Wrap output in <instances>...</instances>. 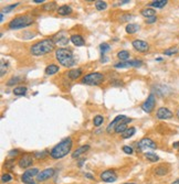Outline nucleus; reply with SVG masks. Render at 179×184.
Masks as SVG:
<instances>
[{
  "instance_id": "1",
  "label": "nucleus",
  "mask_w": 179,
  "mask_h": 184,
  "mask_svg": "<svg viewBox=\"0 0 179 184\" xmlns=\"http://www.w3.org/2000/svg\"><path fill=\"white\" fill-rule=\"evenodd\" d=\"M73 145V140L71 137H66V138L62 139L58 145H56L50 151V157L52 159H62L65 157L68 153L71 152Z\"/></svg>"
},
{
  "instance_id": "2",
  "label": "nucleus",
  "mask_w": 179,
  "mask_h": 184,
  "mask_svg": "<svg viewBox=\"0 0 179 184\" xmlns=\"http://www.w3.org/2000/svg\"><path fill=\"white\" fill-rule=\"evenodd\" d=\"M56 48V43L52 39H44L36 42L30 48V53L33 56H42L52 52Z\"/></svg>"
},
{
  "instance_id": "3",
  "label": "nucleus",
  "mask_w": 179,
  "mask_h": 184,
  "mask_svg": "<svg viewBox=\"0 0 179 184\" xmlns=\"http://www.w3.org/2000/svg\"><path fill=\"white\" fill-rule=\"evenodd\" d=\"M56 58L64 67H72L75 64V58L72 51L65 48H59L56 51Z\"/></svg>"
},
{
  "instance_id": "4",
  "label": "nucleus",
  "mask_w": 179,
  "mask_h": 184,
  "mask_svg": "<svg viewBox=\"0 0 179 184\" xmlns=\"http://www.w3.org/2000/svg\"><path fill=\"white\" fill-rule=\"evenodd\" d=\"M34 23V19L28 15H21L13 18L11 21L8 23V28L10 30H19L24 29V28L30 27L31 24Z\"/></svg>"
},
{
  "instance_id": "5",
  "label": "nucleus",
  "mask_w": 179,
  "mask_h": 184,
  "mask_svg": "<svg viewBox=\"0 0 179 184\" xmlns=\"http://www.w3.org/2000/svg\"><path fill=\"white\" fill-rule=\"evenodd\" d=\"M105 77L104 75L99 72H93V73H89L84 77L81 80V82L85 85H91V86H97V85H101L102 83L104 82Z\"/></svg>"
},
{
  "instance_id": "6",
  "label": "nucleus",
  "mask_w": 179,
  "mask_h": 184,
  "mask_svg": "<svg viewBox=\"0 0 179 184\" xmlns=\"http://www.w3.org/2000/svg\"><path fill=\"white\" fill-rule=\"evenodd\" d=\"M39 173L40 172L38 168H31V169L26 170L21 177V181L23 182L24 184H36V182H34L33 177H36Z\"/></svg>"
},
{
  "instance_id": "7",
  "label": "nucleus",
  "mask_w": 179,
  "mask_h": 184,
  "mask_svg": "<svg viewBox=\"0 0 179 184\" xmlns=\"http://www.w3.org/2000/svg\"><path fill=\"white\" fill-rule=\"evenodd\" d=\"M147 149H157V145L154 140L150 138H143L137 142V150L138 151H145Z\"/></svg>"
},
{
  "instance_id": "8",
  "label": "nucleus",
  "mask_w": 179,
  "mask_h": 184,
  "mask_svg": "<svg viewBox=\"0 0 179 184\" xmlns=\"http://www.w3.org/2000/svg\"><path fill=\"white\" fill-rule=\"evenodd\" d=\"M156 106V96L154 94H149V96L147 97V99L142 104V109L144 112L147 113V114H150V113L154 110Z\"/></svg>"
},
{
  "instance_id": "9",
  "label": "nucleus",
  "mask_w": 179,
  "mask_h": 184,
  "mask_svg": "<svg viewBox=\"0 0 179 184\" xmlns=\"http://www.w3.org/2000/svg\"><path fill=\"white\" fill-rule=\"evenodd\" d=\"M117 173L114 170H106L99 174V179L105 183H114L117 180Z\"/></svg>"
},
{
  "instance_id": "10",
  "label": "nucleus",
  "mask_w": 179,
  "mask_h": 184,
  "mask_svg": "<svg viewBox=\"0 0 179 184\" xmlns=\"http://www.w3.org/2000/svg\"><path fill=\"white\" fill-rule=\"evenodd\" d=\"M143 62L139 60H132V61H125V62H119V63L114 64L115 68H131V67H139L142 66Z\"/></svg>"
},
{
  "instance_id": "11",
  "label": "nucleus",
  "mask_w": 179,
  "mask_h": 184,
  "mask_svg": "<svg viewBox=\"0 0 179 184\" xmlns=\"http://www.w3.org/2000/svg\"><path fill=\"white\" fill-rule=\"evenodd\" d=\"M33 157H32V154H30V153H26V154H23L21 158L19 159V161H18V164H19V167L21 168V169H28V168H30L32 164H33Z\"/></svg>"
},
{
  "instance_id": "12",
  "label": "nucleus",
  "mask_w": 179,
  "mask_h": 184,
  "mask_svg": "<svg viewBox=\"0 0 179 184\" xmlns=\"http://www.w3.org/2000/svg\"><path fill=\"white\" fill-rule=\"evenodd\" d=\"M54 173H56V171H54V169H52V168H48V169L42 170L41 172L36 175V182L48 181L49 179H51V177H53Z\"/></svg>"
},
{
  "instance_id": "13",
  "label": "nucleus",
  "mask_w": 179,
  "mask_h": 184,
  "mask_svg": "<svg viewBox=\"0 0 179 184\" xmlns=\"http://www.w3.org/2000/svg\"><path fill=\"white\" fill-rule=\"evenodd\" d=\"M132 45L139 53H146V52L149 51V44L146 41H143V40H134L132 42Z\"/></svg>"
},
{
  "instance_id": "14",
  "label": "nucleus",
  "mask_w": 179,
  "mask_h": 184,
  "mask_svg": "<svg viewBox=\"0 0 179 184\" xmlns=\"http://www.w3.org/2000/svg\"><path fill=\"white\" fill-rule=\"evenodd\" d=\"M156 117L162 120H166V119H170L174 117V113L167 107H160L156 113Z\"/></svg>"
},
{
  "instance_id": "15",
  "label": "nucleus",
  "mask_w": 179,
  "mask_h": 184,
  "mask_svg": "<svg viewBox=\"0 0 179 184\" xmlns=\"http://www.w3.org/2000/svg\"><path fill=\"white\" fill-rule=\"evenodd\" d=\"M52 40H53V42L56 43V45L58 44V45H61V46H64V45H66V44H69V41H70L68 36L63 33V32H60V33H58L56 35H54L53 38H52Z\"/></svg>"
},
{
  "instance_id": "16",
  "label": "nucleus",
  "mask_w": 179,
  "mask_h": 184,
  "mask_svg": "<svg viewBox=\"0 0 179 184\" xmlns=\"http://www.w3.org/2000/svg\"><path fill=\"white\" fill-rule=\"evenodd\" d=\"M133 120L132 118H128V117H126V118H124L123 120L119 122V125H117L116 127H115V129H114V132L115 133H124L126 131V129H127V124H129L131 121Z\"/></svg>"
},
{
  "instance_id": "17",
  "label": "nucleus",
  "mask_w": 179,
  "mask_h": 184,
  "mask_svg": "<svg viewBox=\"0 0 179 184\" xmlns=\"http://www.w3.org/2000/svg\"><path fill=\"white\" fill-rule=\"evenodd\" d=\"M124 118H126V116H124V115H119V116H116L115 117V119H114L112 122H109V126H107V128H106V132H109V133H111L112 131L115 129V127L117 126V125L121 122L122 120H123Z\"/></svg>"
},
{
  "instance_id": "18",
  "label": "nucleus",
  "mask_w": 179,
  "mask_h": 184,
  "mask_svg": "<svg viewBox=\"0 0 179 184\" xmlns=\"http://www.w3.org/2000/svg\"><path fill=\"white\" fill-rule=\"evenodd\" d=\"M154 170H155V174L158 175V177H165V175H167L169 173V167L166 164L158 165Z\"/></svg>"
},
{
  "instance_id": "19",
  "label": "nucleus",
  "mask_w": 179,
  "mask_h": 184,
  "mask_svg": "<svg viewBox=\"0 0 179 184\" xmlns=\"http://www.w3.org/2000/svg\"><path fill=\"white\" fill-rule=\"evenodd\" d=\"M70 40L75 46H83L85 44V40L81 34H73L70 36Z\"/></svg>"
},
{
  "instance_id": "20",
  "label": "nucleus",
  "mask_w": 179,
  "mask_h": 184,
  "mask_svg": "<svg viewBox=\"0 0 179 184\" xmlns=\"http://www.w3.org/2000/svg\"><path fill=\"white\" fill-rule=\"evenodd\" d=\"M89 150H90V145H81V147H79V148L72 153V158H73V159H78V158H80L81 155L84 154V153L86 152V151H89Z\"/></svg>"
},
{
  "instance_id": "21",
  "label": "nucleus",
  "mask_w": 179,
  "mask_h": 184,
  "mask_svg": "<svg viewBox=\"0 0 179 184\" xmlns=\"http://www.w3.org/2000/svg\"><path fill=\"white\" fill-rule=\"evenodd\" d=\"M59 71H60L59 65H56V64H49V65L46 67V70H44V73H46V76H51V75L56 74Z\"/></svg>"
},
{
  "instance_id": "22",
  "label": "nucleus",
  "mask_w": 179,
  "mask_h": 184,
  "mask_svg": "<svg viewBox=\"0 0 179 184\" xmlns=\"http://www.w3.org/2000/svg\"><path fill=\"white\" fill-rule=\"evenodd\" d=\"M56 12H58L60 16H69V15H71V13L73 12V9L70 7V6L63 5V6H60V7L58 8Z\"/></svg>"
},
{
  "instance_id": "23",
  "label": "nucleus",
  "mask_w": 179,
  "mask_h": 184,
  "mask_svg": "<svg viewBox=\"0 0 179 184\" xmlns=\"http://www.w3.org/2000/svg\"><path fill=\"white\" fill-rule=\"evenodd\" d=\"M82 68H73V70L69 71L68 72V76L71 80H78L81 75H82Z\"/></svg>"
},
{
  "instance_id": "24",
  "label": "nucleus",
  "mask_w": 179,
  "mask_h": 184,
  "mask_svg": "<svg viewBox=\"0 0 179 184\" xmlns=\"http://www.w3.org/2000/svg\"><path fill=\"white\" fill-rule=\"evenodd\" d=\"M140 15L143 16V17H145L146 19H148V18L155 17L156 11H155V9H152V8H144V9L140 10Z\"/></svg>"
},
{
  "instance_id": "25",
  "label": "nucleus",
  "mask_w": 179,
  "mask_h": 184,
  "mask_svg": "<svg viewBox=\"0 0 179 184\" xmlns=\"http://www.w3.org/2000/svg\"><path fill=\"white\" fill-rule=\"evenodd\" d=\"M168 0H155V1H152L149 3V7H152V9H162L165 6H167Z\"/></svg>"
},
{
  "instance_id": "26",
  "label": "nucleus",
  "mask_w": 179,
  "mask_h": 184,
  "mask_svg": "<svg viewBox=\"0 0 179 184\" xmlns=\"http://www.w3.org/2000/svg\"><path fill=\"white\" fill-rule=\"evenodd\" d=\"M125 30L128 34H134L139 30V25L137 23H128L126 25Z\"/></svg>"
},
{
  "instance_id": "27",
  "label": "nucleus",
  "mask_w": 179,
  "mask_h": 184,
  "mask_svg": "<svg viewBox=\"0 0 179 184\" xmlns=\"http://www.w3.org/2000/svg\"><path fill=\"white\" fill-rule=\"evenodd\" d=\"M28 92V88L26 86H18V87L13 88V94L16 96H24V95L27 94Z\"/></svg>"
},
{
  "instance_id": "28",
  "label": "nucleus",
  "mask_w": 179,
  "mask_h": 184,
  "mask_svg": "<svg viewBox=\"0 0 179 184\" xmlns=\"http://www.w3.org/2000/svg\"><path fill=\"white\" fill-rule=\"evenodd\" d=\"M136 132V128L135 127H129V128L126 129V131L124 133H122V137L123 139H129L131 137H133Z\"/></svg>"
},
{
  "instance_id": "29",
  "label": "nucleus",
  "mask_w": 179,
  "mask_h": 184,
  "mask_svg": "<svg viewBox=\"0 0 179 184\" xmlns=\"http://www.w3.org/2000/svg\"><path fill=\"white\" fill-rule=\"evenodd\" d=\"M129 52L127 50H122L117 53V58L121 60V62H125V61H128L129 60Z\"/></svg>"
},
{
  "instance_id": "30",
  "label": "nucleus",
  "mask_w": 179,
  "mask_h": 184,
  "mask_svg": "<svg viewBox=\"0 0 179 184\" xmlns=\"http://www.w3.org/2000/svg\"><path fill=\"white\" fill-rule=\"evenodd\" d=\"M179 51V46H172V48H166L164 51V55H167V56H172V55H175V54L177 53V52Z\"/></svg>"
},
{
  "instance_id": "31",
  "label": "nucleus",
  "mask_w": 179,
  "mask_h": 184,
  "mask_svg": "<svg viewBox=\"0 0 179 184\" xmlns=\"http://www.w3.org/2000/svg\"><path fill=\"white\" fill-rule=\"evenodd\" d=\"M145 157L148 161H150V162H157V161H159V157L154 152H146Z\"/></svg>"
},
{
  "instance_id": "32",
  "label": "nucleus",
  "mask_w": 179,
  "mask_h": 184,
  "mask_svg": "<svg viewBox=\"0 0 179 184\" xmlns=\"http://www.w3.org/2000/svg\"><path fill=\"white\" fill-rule=\"evenodd\" d=\"M95 8L99 11H103L107 8V2L103 1V0H97V1H95Z\"/></svg>"
},
{
  "instance_id": "33",
  "label": "nucleus",
  "mask_w": 179,
  "mask_h": 184,
  "mask_svg": "<svg viewBox=\"0 0 179 184\" xmlns=\"http://www.w3.org/2000/svg\"><path fill=\"white\" fill-rule=\"evenodd\" d=\"M42 9H43L44 11H54V10L56 9V3L54 2V1H52V2L44 3L43 7H42ZM56 10H58V9H56Z\"/></svg>"
},
{
  "instance_id": "34",
  "label": "nucleus",
  "mask_w": 179,
  "mask_h": 184,
  "mask_svg": "<svg viewBox=\"0 0 179 184\" xmlns=\"http://www.w3.org/2000/svg\"><path fill=\"white\" fill-rule=\"evenodd\" d=\"M103 122H104V117L102 116V115H96V116L93 118V124H94L95 127L102 126Z\"/></svg>"
},
{
  "instance_id": "35",
  "label": "nucleus",
  "mask_w": 179,
  "mask_h": 184,
  "mask_svg": "<svg viewBox=\"0 0 179 184\" xmlns=\"http://www.w3.org/2000/svg\"><path fill=\"white\" fill-rule=\"evenodd\" d=\"M19 6V2H17V3H12V5H8V6H6L5 8L2 9V13H9V12H11L12 10H15L16 8Z\"/></svg>"
},
{
  "instance_id": "36",
  "label": "nucleus",
  "mask_w": 179,
  "mask_h": 184,
  "mask_svg": "<svg viewBox=\"0 0 179 184\" xmlns=\"http://www.w3.org/2000/svg\"><path fill=\"white\" fill-rule=\"evenodd\" d=\"M48 155H50V152L48 150H43V151H39V152H34V157L36 159H44Z\"/></svg>"
},
{
  "instance_id": "37",
  "label": "nucleus",
  "mask_w": 179,
  "mask_h": 184,
  "mask_svg": "<svg viewBox=\"0 0 179 184\" xmlns=\"http://www.w3.org/2000/svg\"><path fill=\"white\" fill-rule=\"evenodd\" d=\"M99 50H101L102 56H104L105 53H106L107 51H109V50H111V46H109V43H101V45H99Z\"/></svg>"
},
{
  "instance_id": "38",
  "label": "nucleus",
  "mask_w": 179,
  "mask_h": 184,
  "mask_svg": "<svg viewBox=\"0 0 179 184\" xmlns=\"http://www.w3.org/2000/svg\"><path fill=\"white\" fill-rule=\"evenodd\" d=\"M20 80H21V78H20L19 76H13V77H11L7 82V86H13V85L18 84V83L20 82Z\"/></svg>"
},
{
  "instance_id": "39",
  "label": "nucleus",
  "mask_w": 179,
  "mask_h": 184,
  "mask_svg": "<svg viewBox=\"0 0 179 184\" xmlns=\"http://www.w3.org/2000/svg\"><path fill=\"white\" fill-rule=\"evenodd\" d=\"M3 167L7 170H12L15 168V159H10V160H7L3 164Z\"/></svg>"
},
{
  "instance_id": "40",
  "label": "nucleus",
  "mask_w": 179,
  "mask_h": 184,
  "mask_svg": "<svg viewBox=\"0 0 179 184\" xmlns=\"http://www.w3.org/2000/svg\"><path fill=\"white\" fill-rule=\"evenodd\" d=\"M12 180V175L9 174V173H6V174H2V177H1V181L3 182V183H7V182H10Z\"/></svg>"
},
{
  "instance_id": "41",
  "label": "nucleus",
  "mask_w": 179,
  "mask_h": 184,
  "mask_svg": "<svg viewBox=\"0 0 179 184\" xmlns=\"http://www.w3.org/2000/svg\"><path fill=\"white\" fill-rule=\"evenodd\" d=\"M7 67H8V63H5V61L1 60V73H0V75H1V77H2V76L5 75L6 71H7Z\"/></svg>"
},
{
  "instance_id": "42",
  "label": "nucleus",
  "mask_w": 179,
  "mask_h": 184,
  "mask_svg": "<svg viewBox=\"0 0 179 184\" xmlns=\"http://www.w3.org/2000/svg\"><path fill=\"white\" fill-rule=\"evenodd\" d=\"M123 152H125L126 154H133L134 150L132 147H129V145H124L123 147Z\"/></svg>"
},
{
  "instance_id": "43",
  "label": "nucleus",
  "mask_w": 179,
  "mask_h": 184,
  "mask_svg": "<svg viewBox=\"0 0 179 184\" xmlns=\"http://www.w3.org/2000/svg\"><path fill=\"white\" fill-rule=\"evenodd\" d=\"M132 18H133V16H132V15H124V16H121V18H119V21H122V22L129 21Z\"/></svg>"
},
{
  "instance_id": "44",
  "label": "nucleus",
  "mask_w": 179,
  "mask_h": 184,
  "mask_svg": "<svg viewBox=\"0 0 179 184\" xmlns=\"http://www.w3.org/2000/svg\"><path fill=\"white\" fill-rule=\"evenodd\" d=\"M157 21V17H152V18H148V19H146L145 20V22L147 24H152V23H155V22Z\"/></svg>"
},
{
  "instance_id": "45",
  "label": "nucleus",
  "mask_w": 179,
  "mask_h": 184,
  "mask_svg": "<svg viewBox=\"0 0 179 184\" xmlns=\"http://www.w3.org/2000/svg\"><path fill=\"white\" fill-rule=\"evenodd\" d=\"M20 151L18 150V149H15V150H11L9 151V157L10 158H13V157H17L18 154H19Z\"/></svg>"
},
{
  "instance_id": "46",
  "label": "nucleus",
  "mask_w": 179,
  "mask_h": 184,
  "mask_svg": "<svg viewBox=\"0 0 179 184\" xmlns=\"http://www.w3.org/2000/svg\"><path fill=\"white\" fill-rule=\"evenodd\" d=\"M84 177H86V179H89V180H94V177H93L91 173H85Z\"/></svg>"
},
{
  "instance_id": "47",
  "label": "nucleus",
  "mask_w": 179,
  "mask_h": 184,
  "mask_svg": "<svg viewBox=\"0 0 179 184\" xmlns=\"http://www.w3.org/2000/svg\"><path fill=\"white\" fill-rule=\"evenodd\" d=\"M172 148H174V149H178L179 148V141H176V142L172 143Z\"/></svg>"
},
{
  "instance_id": "48",
  "label": "nucleus",
  "mask_w": 179,
  "mask_h": 184,
  "mask_svg": "<svg viewBox=\"0 0 179 184\" xmlns=\"http://www.w3.org/2000/svg\"><path fill=\"white\" fill-rule=\"evenodd\" d=\"M131 2L129 0H122V1H119V5H125V3H128Z\"/></svg>"
},
{
  "instance_id": "49",
  "label": "nucleus",
  "mask_w": 179,
  "mask_h": 184,
  "mask_svg": "<svg viewBox=\"0 0 179 184\" xmlns=\"http://www.w3.org/2000/svg\"><path fill=\"white\" fill-rule=\"evenodd\" d=\"M32 2H34V3H43V2H46L44 0H33Z\"/></svg>"
},
{
  "instance_id": "50",
  "label": "nucleus",
  "mask_w": 179,
  "mask_h": 184,
  "mask_svg": "<svg viewBox=\"0 0 179 184\" xmlns=\"http://www.w3.org/2000/svg\"><path fill=\"white\" fill-rule=\"evenodd\" d=\"M85 162V159H81V160L80 161H79V167H82V165H83V163H84Z\"/></svg>"
},
{
  "instance_id": "51",
  "label": "nucleus",
  "mask_w": 179,
  "mask_h": 184,
  "mask_svg": "<svg viewBox=\"0 0 179 184\" xmlns=\"http://www.w3.org/2000/svg\"><path fill=\"white\" fill-rule=\"evenodd\" d=\"M3 18H5V17H3V13H2V12H1V16H0V19H1V20H0V21H1V22L3 21Z\"/></svg>"
},
{
  "instance_id": "52",
  "label": "nucleus",
  "mask_w": 179,
  "mask_h": 184,
  "mask_svg": "<svg viewBox=\"0 0 179 184\" xmlns=\"http://www.w3.org/2000/svg\"><path fill=\"white\" fill-rule=\"evenodd\" d=\"M172 184H179V179H177L176 181H174V182H172Z\"/></svg>"
},
{
  "instance_id": "53",
  "label": "nucleus",
  "mask_w": 179,
  "mask_h": 184,
  "mask_svg": "<svg viewBox=\"0 0 179 184\" xmlns=\"http://www.w3.org/2000/svg\"><path fill=\"white\" fill-rule=\"evenodd\" d=\"M156 61H157V62H160V61H162V58H156Z\"/></svg>"
},
{
  "instance_id": "54",
  "label": "nucleus",
  "mask_w": 179,
  "mask_h": 184,
  "mask_svg": "<svg viewBox=\"0 0 179 184\" xmlns=\"http://www.w3.org/2000/svg\"><path fill=\"white\" fill-rule=\"evenodd\" d=\"M177 117L179 118V108H178V110H177Z\"/></svg>"
},
{
  "instance_id": "55",
  "label": "nucleus",
  "mask_w": 179,
  "mask_h": 184,
  "mask_svg": "<svg viewBox=\"0 0 179 184\" xmlns=\"http://www.w3.org/2000/svg\"><path fill=\"white\" fill-rule=\"evenodd\" d=\"M125 184H135V183H125Z\"/></svg>"
}]
</instances>
